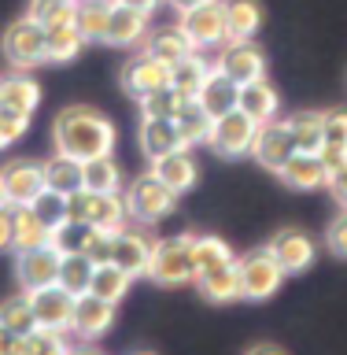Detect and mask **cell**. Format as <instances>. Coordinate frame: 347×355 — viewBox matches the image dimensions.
<instances>
[{"label":"cell","instance_id":"obj_1","mask_svg":"<svg viewBox=\"0 0 347 355\" xmlns=\"http://www.w3.org/2000/svg\"><path fill=\"white\" fill-rule=\"evenodd\" d=\"M55 152L74 155V159H96V155H111L115 148V126L107 115H100L96 107H63L52 122Z\"/></svg>","mask_w":347,"mask_h":355},{"label":"cell","instance_id":"obj_2","mask_svg":"<svg viewBox=\"0 0 347 355\" xmlns=\"http://www.w3.org/2000/svg\"><path fill=\"white\" fill-rule=\"evenodd\" d=\"M148 277L159 285H188L196 282V259H193V233L185 237H166L155 241Z\"/></svg>","mask_w":347,"mask_h":355},{"label":"cell","instance_id":"obj_3","mask_svg":"<svg viewBox=\"0 0 347 355\" xmlns=\"http://www.w3.org/2000/svg\"><path fill=\"white\" fill-rule=\"evenodd\" d=\"M0 49H4L8 63L15 67V71H30V67L48 63V49H44V26L30 15V11L4 30Z\"/></svg>","mask_w":347,"mask_h":355},{"label":"cell","instance_id":"obj_4","mask_svg":"<svg viewBox=\"0 0 347 355\" xmlns=\"http://www.w3.org/2000/svg\"><path fill=\"white\" fill-rule=\"evenodd\" d=\"M177 26L185 30V37L193 41L196 52L204 49H218V44L229 41V30H226V4L222 0H204L196 8H185Z\"/></svg>","mask_w":347,"mask_h":355},{"label":"cell","instance_id":"obj_5","mask_svg":"<svg viewBox=\"0 0 347 355\" xmlns=\"http://www.w3.org/2000/svg\"><path fill=\"white\" fill-rule=\"evenodd\" d=\"M237 282L244 300H270L285 282V270L277 266V259L266 248H255L237 259Z\"/></svg>","mask_w":347,"mask_h":355},{"label":"cell","instance_id":"obj_6","mask_svg":"<svg viewBox=\"0 0 347 355\" xmlns=\"http://www.w3.org/2000/svg\"><path fill=\"white\" fill-rule=\"evenodd\" d=\"M174 204H177V193H174V189H166L155 174L137 178V182L130 185V193H126L130 218H137L141 226H155V222H163L174 211Z\"/></svg>","mask_w":347,"mask_h":355},{"label":"cell","instance_id":"obj_7","mask_svg":"<svg viewBox=\"0 0 347 355\" xmlns=\"http://www.w3.org/2000/svg\"><path fill=\"white\" fill-rule=\"evenodd\" d=\"M255 133H259V122L248 119L240 107H233V111H226V115L215 119L207 144H211L218 155H226V159H237V155H251Z\"/></svg>","mask_w":347,"mask_h":355},{"label":"cell","instance_id":"obj_8","mask_svg":"<svg viewBox=\"0 0 347 355\" xmlns=\"http://www.w3.org/2000/svg\"><path fill=\"white\" fill-rule=\"evenodd\" d=\"M0 189H4L8 207H26L33 204L44 189V163H30V159H11L0 166Z\"/></svg>","mask_w":347,"mask_h":355},{"label":"cell","instance_id":"obj_9","mask_svg":"<svg viewBox=\"0 0 347 355\" xmlns=\"http://www.w3.org/2000/svg\"><path fill=\"white\" fill-rule=\"evenodd\" d=\"M215 67L226 78H233L237 85H248V82H259L266 78V60L263 52L255 49V41H226L222 44V55L215 60Z\"/></svg>","mask_w":347,"mask_h":355},{"label":"cell","instance_id":"obj_10","mask_svg":"<svg viewBox=\"0 0 347 355\" xmlns=\"http://www.w3.org/2000/svg\"><path fill=\"white\" fill-rule=\"evenodd\" d=\"M299 148H296V141H292V130H288V122H263L259 133H255V144H251V155H255V163H263L266 171H281V166L292 159Z\"/></svg>","mask_w":347,"mask_h":355},{"label":"cell","instance_id":"obj_11","mask_svg":"<svg viewBox=\"0 0 347 355\" xmlns=\"http://www.w3.org/2000/svg\"><path fill=\"white\" fill-rule=\"evenodd\" d=\"M152 252H155V241L144 230H126L122 226L118 233H111V263L122 266L130 277L148 274Z\"/></svg>","mask_w":347,"mask_h":355},{"label":"cell","instance_id":"obj_12","mask_svg":"<svg viewBox=\"0 0 347 355\" xmlns=\"http://www.w3.org/2000/svg\"><path fill=\"white\" fill-rule=\"evenodd\" d=\"M266 252L274 255L285 274H303V270H310V263H314L318 244L310 241L303 230H277L270 237V244H266Z\"/></svg>","mask_w":347,"mask_h":355},{"label":"cell","instance_id":"obj_13","mask_svg":"<svg viewBox=\"0 0 347 355\" xmlns=\"http://www.w3.org/2000/svg\"><path fill=\"white\" fill-rule=\"evenodd\" d=\"M74 300L66 288L60 285H44V288H33L30 293V307H33V322L41 329H60L66 333L71 329V315H74Z\"/></svg>","mask_w":347,"mask_h":355},{"label":"cell","instance_id":"obj_14","mask_svg":"<svg viewBox=\"0 0 347 355\" xmlns=\"http://www.w3.org/2000/svg\"><path fill=\"white\" fill-rule=\"evenodd\" d=\"M111 322H115V304H107V300H100L93 293L74 300V315H71V333L74 337L96 340L111 329Z\"/></svg>","mask_w":347,"mask_h":355},{"label":"cell","instance_id":"obj_15","mask_svg":"<svg viewBox=\"0 0 347 355\" xmlns=\"http://www.w3.org/2000/svg\"><path fill=\"white\" fill-rule=\"evenodd\" d=\"M15 274L26 293L33 288H44V285H55L60 277V252L52 244H41V248H30V252H19V263H15Z\"/></svg>","mask_w":347,"mask_h":355},{"label":"cell","instance_id":"obj_16","mask_svg":"<svg viewBox=\"0 0 347 355\" xmlns=\"http://www.w3.org/2000/svg\"><path fill=\"white\" fill-rule=\"evenodd\" d=\"M163 85H170V67L163 60H155V55H148V52L122 67V89H126L130 96L141 100V96H148Z\"/></svg>","mask_w":347,"mask_h":355},{"label":"cell","instance_id":"obj_17","mask_svg":"<svg viewBox=\"0 0 347 355\" xmlns=\"http://www.w3.org/2000/svg\"><path fill=\"white\" fill-rule=\"evenodd\" d=\"M41 104V85L26 71H15L11 78H0V111L30 119Z\"/></svg>","mask_w":347,"mask_h":355},{"label":"cell","instance_id":"obj_18","mask_svg":"<svg viewBox=\"0 0 347 355\" xmlns=\"http://www.w3.org/2000/svg\"><path fill=\"white\" fill-rule=\"evenodd\" d=\"M152 174L159 178L166 189H174L177 196L188 193V189L196 185V159L188 155V148H177V152H166L159 159H152Z\"/></svg>","mask_w":347,"mask_h":355},{"label":"cell","instance_id":"obj_19","mask_svg":"<svg viewBox=\"0 0 347 355\" xmlns=\"http://www.w3.org/2000/svg\"><path fill=\"white\" fill-rule=\"evenodd\" d=\"M48 237H52V226L30 204L11 207V248H15V255L30 252V248H41V244H48Z\"/></svg>","mask_w":347,"mask_h":355},{"label":"cell","instance_id":"obj_20","mask_svg":"<svg viewBox=\"0 0 347 355\" xmlns=\"http://www.w3.org/2000/svg\"><path fill=\"white\" fill-rule=\"evenodd\" d=\"M277 178L288 185V189H321L329 182V171H326V163H321V155L318 152H296L292 159H288L281 171H277Z\"/></svg>","mask_w":347,"mask_h":355},{"label":"cell","instance_id":"obj_21","mask_svg":"<svg viewBox=\"0 0 347 355\" xmlns=\"http://www.w3.org/2000/svg\"><path fill=\"white\" fill-rule=\"evenodd\" d=\"M237 107L244 111L248 119H255L263 126V122H274L277 119V107H281V96H277V89L259 78V82H248L240 85V96H237Z\"/></svg>","mask_w":347,"mask_h":355},{"label":"cell","instance_id":"obj_22","mask_svg":"<svg viewBox=\"0 0 347 355\" xmlns=\"http://www.w3.org/2000/svg\"><path fill=\"white\" fill-rule=\"evenodd\" d=\"M237 96H240V85L233 82V78H226V74H222L218 67H215V71L207 74L204 89H199L193 100H199V107H204L211 119H218V115H226V111L237 107Z\"/></svg>","mask_w":347,"mask_h":355},{"label":"cell","instance_id":"obj_23","mask_svg":"<svg viewBox=\"0 0 347 355\" xmlns=\"http://www.w3.org/2000/svg\"><path fill=\"white\" fill-rule=\"evenodd\" d=\"M144 30H148V15L122 4H111V19H107V44H118V49H130V44L144 41Z\"/></svg>","mask_w":347,"mask_h":355},{"label":"cell","instance_id":"obj_24","mask_svg":"<svg viewBox=\"0 0 347 355\" xmlns=\"http://www.w3.org/2000/svg\"><path fill=\"white\" fill-rule=\"evenodd\" d=\"M44 185L60 196H71L78 189H85V163L74 159V155L55 152L48 163H44Z\"/></svg>","mask_w":347,"mask_h":355},{"label":"cell","instance_id":"obj_25","mask_svg":"<svg viewBox=\"0 0 347 355\" xmlns=\"http://www.w3.org/2000/svg\"><path fill=\"white\" fill-rule=\"evenodd\" d=\"M141 148L148 159H159L166 152L185 148V141L174 126V119H141Z\"/></svg>","mask_w":347,"mask_h":355},{"label":"cell","instance_id":"obj_26","mask_svg":"<svg viewBox=\"0 0 347 355\" xmlns=\"http://www.w3.org/2000/svg\"><path fill=\"white\" fill-rule=\"evenodd\" d=\"M199 282V293L215 304H226V300H237L240 296V282H237V259L229 263H218V266H207V270L196 274Z\"/></svg>","mask_w":347,"mask_h":355},{"label":"cell","instance_id":"obj_27","mask_svg":"<svg viewBox=\"0 0 347 355\" xmlns=\"http://www.w3.org/2000/svg\"><path fill=\"white\" fill-rule=\"evenodd\" d=\"M226 4V30L229 41H248L263 26V8L259 0H222Z\"/></svg>","mask_w":347,"mask_h":355},{"label":"cell","instance_id":"obj_28","mask_svg":"<svg viewBox=\"0 0 347 355\" xmlns=\"http://www.w3.org/2000/svg\"><path fill=\"white\" fill-rule=\"evenodd\" d=\"M104 230H96V226H89V222H74V218H63L60 226L52 230V237H48V244L60 255H74V252H89L93 248V241L100 237Z\"/></svg>","mask_w":347,"mask_h":355},{"label":"cell","instance_id":"obj_29","mask_svg":"<svg viewBox=\"0 0 347 355\" xmlns=\"http://www.w3.org/2000/svg\"><path fill=\"white\" fill-rule=\"evenodd\" d=\"M211 71H215V63H204V55H199V52H188L185 60H177L170 67V85L177 89V93H185L188 100H193L199 89H204Z\"/></svg>","mask_w":347,"mask_h":355},{"label":"cell","instance_id":"obj_30","mask_svg":"<svg viewBox=\"0 0 347 355\" xmlns=\"http://www.w3.org/2000/svg\"><path fill=\"white\" fill-rule=\"evenodd\" d=\"M144 52L155 55V60H163L166 67H174L177 60H185V55L196 52V49H193V41L185 37L181 26H163V30H155L148 37V49H144Z\"/></svg>","mask_w":347,"mask_h":355},{"label":"cell","instance_id":"obj_31","mask_svg":"<svg viewBox=\"0 0 347 355\" xmlns=\"http://www.w3.org/2000/svg\"><path fill=\"white\" fill-rule=\"evenodd\" d=\"M130 282H133V277L122 270V266H115V263L107 259V263H96V266H93L89 293L100 296V300H107V304H118V300L130 293Z\"/></svg>","mask_w":347,"mask_h":355},{"label":"cell","instance_id":"obj_32","mask_svg":"<svg viewBox=\"0 0 347 355\" xmlns=\"http://www.w3.org/2000/svg\"><path fill=\"white\" fill-rule=\"evenodd\" d=\"M44 49H48V63H71L85 49V37L78 33L74 22H63V26L44 30Z\"/></svg>","mask_w":347,"mask_h":355},{"label":"cell","instance_id":"obj_33","mask_svg":"<svg viewBox=\"0 0 347 355\" xmlns=\"http://www.w3.org/2000/svg\"><path fill=\"white\" fill-rule=\"evenodd\" d=\"M93 259L82 252L74 255H60V277H55V285L66 288L71 296H85L89 293V282H93Z\"/></svg>","mask_w":347,"mask_h":355},{"label":"cell","instance_id":"obj_34","mask_svg":"<svg viewBox=\"0 0 347 355\" xmlns=\"http://www.w3.org/2000/svg\"><path fill=\"white\" fill-rule=\"evenodd\" d=\"M107 19H111V0H78L74 26L85 41H104Z\"/></svg>","mask_w":347,"mask_h":355},{"label":"cell","instance_id":"obj_35","mask_svg":"<svg viewBox=\"0 0 347 355\" xmlns=\"http://www.w3.org/2000/svg\"><path fill=\"white\" fill-rule=\"evenodd\" d=\"M174 126H177V133H181L185 148H193V144H207L215 119H211L207 111L199 107V100H188V104L181 107V115L174 119Z\"/></svg>","mask_w":347,"mask_h":355},{"label":"cell","instance_id":"obj_36","mask_svg":"<svg viewBox=\"0 0 347 355\" xmlns=\"http://www.w3.org/2000/svg\"><path fill=\"white\" fill-rule=\"evenodd\" d=\"M285 122L292 130V141L299 152H321V122H326V111H296Z\"/></svg>","mask_w":347,"mask_h":355},{"label":"cell","instance_id":"obj_37","mask_svg":"<svg viewBox=\"0 0 347 355\" xmlns=\"http://www.w3.org/2000/svg\"><path fill=\"white\" fill-rule=\"evenodd\" d=\"M185 104H188V96H185V93H177L174 85H163V89H155V93L141 96L144 119H177Z\"/></svg>","mask_w":347,"mask_h":355},{"label":"cell","instance_id":"obj_38","mask_svg":"<svg viewBox=\"0 0 347 355\" xmlns=\"http://www.w3.org/2000/svg\"><path fill=\"white\" fill-rule=\"evenodd\" d=\"M118 185H122V171L111 155L85 159V189H93V193H118Z\"/></svg>","mask_w":347,"mask_h":355},{"label":"cell","instance_id":"obj_39","mask_svg":"<svg viewBox=\"0 0 347 355\" xmlns=\"http://www.w3.org/2000/svg\"><path fill=\"white\" fill-rule=\"evenodd\" d=\"M193 259H196V274H199V270H207V266L229 263L233 252H229V244L222 237H204V233L196 237L193 233Z\"/></svg>","mask_w":347,"mask_h":355},{"label":"cell","instance_id":"obj_40","mask_svg":"<svg viewBox=\"0 0 347 355\" xmlns=\"http://www.w3.org/2000/svg\"><path fill=\"white\" fill-rule=\"evenodd\" d=\"M0 326L15 329V333H30L37 322H33V307H30V293L22 296H11L0 304Z\"/></svg>","mask_w":347,"mask_h":355},{"label":"cell","instance_id":"obj_41","mask_svg":"<svg viewBox=\"0 0 347 355\" xmlns=\"http://www.w3.org/2000/svg\"><path fill=\"white\" fill-rule=\"evenodd\" d=\"M74 11H78V0H33L30 4V15L37 19L44 30L63 26V22H74Z\"/></svg>","mask_w":347,"mask_h":355},{"label":"cell","instance_id":"obj_42","mask_svg":"<svg viewBox=\"0 0 347 355\" xmlns=\"http://www.w3.org/2000/svg\"><path fill=\"white\" fill-rule=\"evenodd\" d=\"M63 333L60 329H41L33 326L30 333H22V355H63Z\"/></svg>","mask_w":347,"mask_h":355},{"label":"cell","instance_id":"obj_43","mask_svg":"<svg viewBox=\"0 0 347 355\" xmlns=\"http://www.w3.org/2000/svg\"><path fill=\"white\" fill-rule=\"evenodd\" d=\"M321 144L347 152V111L344 107L326 111V122H321Z\"/></svg>","mask_w":347,"mask_h":355},{"label":"cell","instance_id":"obj_44","mask_svg":"<svg viewBox=\"0 0 347 355\" xmlns=\"http://www.w3.org/2000/svg\"><path fill=\"white\" fill-rule=\"evenodd\" d=\"M30 207L37 211V215H41L44 222H48L52 230H55V226H60V222L66 218V196H60V193H52V189H44V193H41L37 200H33Z\"/></svg>","mask_w":347,"mask_h":355},{"label":"cell","instance_id":"obj_45","mask_svg":"<svg viewBox=\"0 0 347 355\" xmlns=\"http://www.w3.org/2000/svg\"><path fill=\"white\" fill-rule=\"evenodd\" d=\"M30 119L22 115H11V111H0V148H8V144H15L22 133H26Z\"/></svg>","mask_w":347,"mask_h":355},{"label":"cell","instance_id":"obj_46","mask_svg":"<svg viewBox=\"0 0 347 355\" xmlns=\"http://www.w3.org/2000/svg\"><path fill=\"white\" fill-rule=\"evenodd\" d=\"M326 244L332 248V255H340V259H347V207H344V215H337V218L329 222Z\"/></svg>","mask_w":347,"mask_h":355},{"label":"cell","instance_id":"obj_47","mask_svg":"<svg viewBox=\"0 0 347 355\" xmlns=\"http://www.w3.org/2000/svg\"><path fill=\"white\" fill-rule=\"evenodd\" d=\"M326 189H329L332 196H337V204H340V207H347V163H344V166H337V171L329 174Z\"/></svg>","mask_w":347,"mask_h":355},{"label":"cell","instance_id":"obj_48","mask_svg":"<svg viewBox=\"0 0 347 355\" xmlns=\"http://www.w3.org/2000/svg\"><path fill=\"white\" fill-rule=\"evenodd\" d=\"M0 355H22V333L0 326Z\"/></svg>","mask_w":347,"mask_h":355},{"label":"cell","instance_id":"obj_49","mask_svg":"<svg viewBox=\"0 0 347 355\" xmlns=\"http://www.w3.org/2000/svg\"><path fill=\"white\" fill-rule=\"evenodd\" d=\"M321 163H326V171L332 174V171H337V166H344L347 163V152H340V148H329V144H321Z\"/></svg>","mask_w":347,"mask_h":355},{"label":"cell","instance_id":"obj_50","mask_svg":"<svg viewBox=\"0 0 347 355\" xmlns=\"http://www.w3.org/2000/svg\"><path fill=\"white\" fill-rule=\"evenodd\" d=\"M11 248V207H0V252Z\"/></svg>","mask_w":347,"mask_h":355},{"label":"cell","instance_id":"obj_51","mask_svg":"<svg viewBox=\"0 0 347 355\" xmlns=\"http://www.w3.org/2000/svg\"><path fill=\"white\" fill-rule=\"evenodd\" d=\"M111 4H122V8H133V11H144V15H152V11L159 8L163 0H111Z\"/></svg>","mask_w":347,"mask_h":355},{"label":"cell","instance_id":"obj_52","mask_svg":"<svg viewBox=\"0 0 347 355\" xmlns=\"http://www.w3.org/2000/svg\"><path fill=\"white\" fill-rule=\"evenodd\" d=\"M248 355H285V352L277 348V344H255V348H251Z\"/></svg>","mask_w":347,"mask_h":355},{"label":"cell","instance_id":"obj_53","mask_svg":"<svg viewBox=\"0 0 347 355\" xmlns=\"http://www.w3.org/2000/svg\"><path fill=\"white\" fill-rule=\"evenodd\" d=\"M170 8H177V11H185V8H196V4H204V0H166Z\"/></svg>","mask_w":347,"mask_h":355},{"label":"cell","instance_id":"obj_54","mask_svg":"<svg viewBox=\"0 0 347 355\" xmlns=\"http://www.w3.org/2000/svg\"><path fill=\"white\" fill-rule=\"evenodd\" d=\"M66 355H100V352H89V348H78V352H66Z\"/></svg>","mask_w":347,"mask_h":355},{"label":"cell","instance_id":"obj_55","mask_svg":"<svg viewBox=\"0 0 347 355\" xmlns=\"http://www.w3.org/2000/svg\"><path fill=\"white\" fill-rule=\"evenodd\" d=\"M8 204V200H4V189H0V207H4Z\"/></svg>","mask_w":347,"mask_h":355},{"label":"cell","instance_id":"obj_56","mask_svg":"<svg viewBox=\"0 0 347 355\" xmlns=\"http://www.w3.org/2000/svg\"><path fill=\"white\" fill-rule=\"evenodd\" d=\"M66 352H71V348H66ZM66 352H63V355H66Z\"/></svg>","mask_w":347,"mask_h":355}]
</instances>
